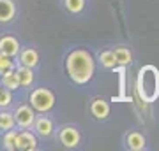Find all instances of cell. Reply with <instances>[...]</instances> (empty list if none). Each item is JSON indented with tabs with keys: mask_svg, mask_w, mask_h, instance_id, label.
<instances>
[{
	"mask_svg": "<svg viewBox=\"0 0 159 151\" xmlns=\"http://www.w3.org/2000/svg\"><path fill=\"white\" fill-rule=\"evenodd\" d=\"M16 14V4L12 0H0V23H9Z\"/></svg>",
	"mask_w": 159,
	"mask_h": 151,
	"instance_id": "obj_10",
	"label": "cell"
},
{
	"mask_svg": "<svg viewBox=\"0 0 159 151\" xmlns=\"http://www.w3.org/2000/svg\"><path fill=\"white\" fill-rule=\"evenodd\" d=\"M90 112L96 120H106L110 114V104L102 99H96L90 104Z\"/></svg>",
	"mask_w": 159,
	"mask_h": 151,
	"instance_id": "obj_9",
	"label": "cell"
},
{
	"mask_svg": "<svg viewBox=\"0 0 159 151\" xmlns=\"http://www.w3.org/2000/svg\"><path fill=\"white\" fill-rule=\"evenodd\" d=\"M20 55V63L25 65V67H30L34 69L37 63H39V55H37V51L29 48V49H23L21 53H18Z\"/></svg>",
	"mask_w": 159,
	"mask_h": 151,
	"instance_id": "obj_11",
	"label": "cell"
},
{
	"mask_svg": "<svg viewBox=\"0 0 159 151\" xmlns=\"http://www.w3.org/2000/svg\"><path fill=\"white\" fill-rule=\"evenodd\" d=\"M138 95L143 102H156L159 97V69L145 65L138 74Z\"/></svg>",
	"mask_w": 159,
	"mask_h": 151,
	"instance_id": "obj_2",
	"label": "cell"
},
{
	"mask_svg": "<svg viewBox=\"0 0 159 151\" xmlns=\"http://www.w3.org/2000/svg\"><path fill=\"white\" fill-rule=\"evenodd\" d=\"M2 84H4V88L11 90V91L20 88V81H18V76H16V70L14 69L2 72Z\"/></svg>",
	"mask_w": 159,
	"mask_h": 151,
	"instance_id": "obj_13",
	"label": "cell"
},
{
	"mask_svg": "<svg viewBox=\"0 0 159 151\" xmlns=\"http://www.w3.org/2000/svg\"><path fill=\"white\" fill-rule=\"evenodd\" d=\"M125 146L133 151H140L145 148V137L140 132H129L125 135Z\"/></svg>",
	"mask_w": 159,
	"mask_h": 151,
	"instance_id": "obj_12",
	"label": "cell"
},
{
	"mask_svg": "<svg viewBox=\"0 0 159 151\" xmlns=\"http://www.w3.org/2000/svg\"><path fill=\"white\" fill-rule=\"evenodd\" d=\"M0 88H2V83H0Z\"/></svg>",
	"mask_w": 159,
	"mask_h": 151,
	"instance_id": "obj_22",
	"label": "cell"
},
{
	"mask_svg": "<svg viewBox=\"0 0 159 151\" xmlns=\"http://www.w3.org/2000/svg\"><path fill=\"white\" fill-rule=\"evenodd\" d=\"M14 125V116L11 112H0V130H11Z\"/></svg>",
	"mask_w": 159,
	"mask_h": 151,
	"instance_id": "obj_19",
	"label": "cell"
},
{
	"mask_svg": "<svg viewBox=\"0 0 159 151\" xmlns=\"http://www.w3.org/2000/svg\"><path fill=\"white\" fill-rule=\"evenodd\" d=\"M115 60H117V65H129L131 60H133V55L127 48H117L113 51Z\"/></svg>",
	"mask_w": 159,
	"mask_h": 151,
	"instance_id": "obj_15",
	"label": "cell"
},
{
	"mask_svg": "<svg viewBox=\"0 0 159 151\" xmlns=\"http://www.w3.org/2000/svg\"><path fill=\"white\" fill-rule=\"evenodd\" d=\"M64 7L71 14H80L85 9V0H64Z\"/></svg>",
	"mask_w": 159,
	"mask_h": 151,
	"instance_id": "obj_17",
	"label": "cell"
},
{
	"mask_svg": "<svg viewBox=\"0 0 159 151\" xmlns=\"http://www.w3.org/2000/svg\"><path fill=\"white\" fill-rule=\"evenodd\" d=\"M0 53L11 56V58L18 56V53H20V42H18V39H14L12 35L0 37Z\"/></svg>",
	"mask_w": 159,
	"mask_h": 151,
	"instance_id": "obj_7",
	"label": "cell"
},
{
	"mask_svg": "<svg viewBox=\"0 0 159 151\" xmlns=\"http://www.w3.org/2000/svg\"><path fill=\"white\" fill-rule=\"evenodd\" d=\"M16 76H18V81H20V86H30L34 83V72H32L30 67L21 65L20 69H16Z\"/></svg>",
	"mask_w": 159,
	"mask_h": 151,
	"instance_id": "obj_14",
	"label": "cell"
},
{
	"mask_svg": "<svg viewBox=\"0 0 159 151\" xmlns=\"http://www.w3.org/2000/svg\"><path fill=\"white\" fill-rule=\"evenodd\" d=\"M34 130L35 134L39 135V137H43V139H48V137H51V134H53V121H51L50 118H39V120H35L34 121Z\"/></svg>",
	"mask_w": 159,
	"mask_h": 151,
	"instance_id": "obj_8",
	"label": "cell"
},
{
	"mask_svg": "<svg viewBox=\"0 0 159 151\" xmlns=\"http://www.w3.org/2000/svg\"><path fill=\"white\" fill-rule=\"evenodd\" d=\"M99 62H101V65L104 69H113L117 65L113 51H102V53H99Z\"/></svg>",
	"mask_w": 159,
	"mask_h": 151,
	"instance_id": "obj_16",
	"label": "cell"
},
{
	"mask_svg": "<svg viewBox=\"0 0 159 151\" xmlns=\"http://www.w3.org/2000/svg\"><path fill=\"white\" fill-rule=\"evenodd\" d=\"M14 116V123L20 127V128H30L32 125H34L35 121V114L34 111L30 109V106H27V104H23V106H20L16 109V112L12 114Z\"/></svg>",
	"mask_w": 159,
	"mask_h": 151,
	"instance_id": "obj_4",
	"label": "cell"
},
{
	"mask_svg": "<svg viewBox=\"0 0 159 151\" xmlns=\"http://www.w3.org/2000/svg\"><path fill=\"white\" fill-rule=\"evenodd\" d=\"M55 104V95L48 88H37L30 93V106L39 112H48Z\"/></svg>",
	"mask_w": 159,
	"mask_h": 151,
	"instance_id": "obj_3",
	"label": "cell"
},
{
	"mask_svg": "<svg viewBox=\"0 0 159 151\" xmlns=\"http://www.w3.org/2000/svg\"><path fill=\"white\" fill-rule=\"evenodd\" d=\"M16 130H6V135H4V148L9 151L16 149Z\"/></svg>",
	"mask_w": 159,
	"mask_h": 151,
	"instance_id": "obj_18",
	"label": "cell"
},
{
	"mask_svg": "<svg viewBox=\"0 0 159 151\" xmlns=\"http://www.w3.org/2000/svg\"><path fill=\"white\" fill-rule=\"evenodd\" d=\"M12 102V95L11 90L7 88H0V107H7Z\"/></svg>",
	"mask_w": 159,
	"mask_h": 151,
	"instance_id": "obj_21",
	"label": "cell"
},
{
	"mask_svg": "<svg viewBox=\"0 0 159 151\" xmlns=\"http://www.w3.org/2000/svg\"><path fill=\"white\" fill-rule=\"evenodd\" d=\"M35 148H37V139H35L34 134H30L27 130L16 134V149L18 151H34Z\"/></svg>",
	"mask_w": 159,
	"mask_h": 151,
	"instance_id": "obj_6",
	"label": "cell"
},
{
	"mask_svg": "<svg viewBox=\"0 0 159 151\" xmlns=\"http://www.w3.org/2000/svg\"><path fill=\"white\" fill-rule=\"evenodd\" d=\"M66 70L73 83L87 84L94 76L96 62L87 49H73L66 58Z\"/></svg>",
	"mask_w": 159,
	"mask_h": 151,
	"instance_id": "obj_1",
	"label": "cell"
},
{
	"mask_svg": "<svg viewBox=\"0 0 159 151\" xmlns=\"http://www.w3.org/2000/svg\"><path fill=\"white\" fill-rule=\"evenodd\" d=\"M58 139H60L62 146H66V148H76L80 144V141H81V134L74 127H64V128H60Z\"/></svg>",
	"mask_w": 159,
	"mask_h": 151,
	"instance_id": "obj_5",
	"label": "cell"
},
{
	"mask_svg": "<svg viewBox=\"0 0 159 151\" xmlns=\"http://www.w3.org/2000/svg\"><path fill=\"white\" fill-rule=\"evenodd\" d=\"M11 69H14V62L11 60V56L0 53V74L6 72V70H11Z\"/></svg>",
	"mask_w": 159,
	"mask_h": 151,
	"instance_id": "obj_20",
	"label": "cell"
}]
</instances>
